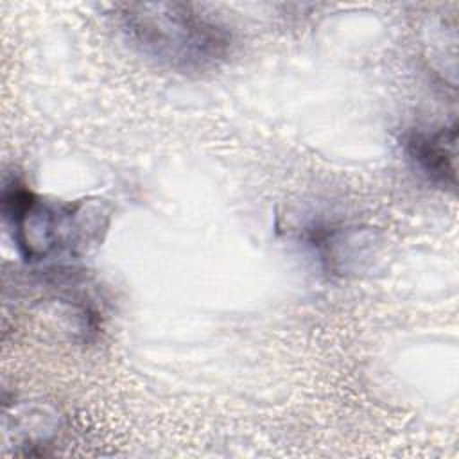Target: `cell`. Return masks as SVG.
Segmentation results:
<instances>
[{"label":"cell","instance_id":"obj_1","mask_svg":"<svg viewBox=\"0 0 459 459\" xmlns=\"http://www.w3.org/2000/svg\"><path fill=\"white\" fill-rule=\"evenodd\" d=\"M117 20L147 57L183 74L219 66L231 52V30L203 7L179 2L120 4Z\"/></svg>","mask_w":459,"mask_h":459},{"label":"cell","instance_id":"obj_2","mask_svg":"<svg viewBox=\"0 0 459 459\" xmlns=\"http://www.w3.org/2000/svg\"><path fill=\"white\" fill-rule=\"evenodd\" d=\"M2 213L18 253L32 264L77 258L108 228V212L99 203L47 199L18 178L2 188Z\"/></svg>","mask_w":459,"mask_h":459},{"label":"cell","instance_id":"obj_3","mask_svg":"<svg viewBox=\"0 0 459 459\" xmlns=\"http://www.w3.org/2000/svg\"><path fill=\"white\" fill-rule=\"evenodd\" d=\"M403 149L414 169L441 188H455L457 124L416 127L403 138Z\"/></svg>","mask_w":459,"mask_h":459}]
</instances>
